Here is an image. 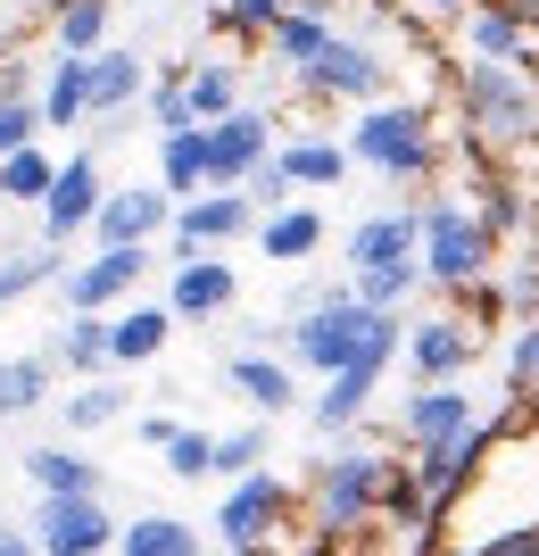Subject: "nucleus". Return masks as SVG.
Masks as SVG:
<instances>
[{"mask_svg":"<svg viewBox=\"0 0 539 556\" xmlns=\"http://www.w3.org/2000/svg\"><path fill=\"white\" fill-rule=\"evenodd\" d=\"M399 482V448L382 441H349L316 457V482H307V515H316V532L324 540H365L382 523V498Z\"/></svg>","mask_w":539,"mask_h":556,"instance_id":"f03ea898","label":"nucleus"},{"mask_svg":"<svg viewBox=\"0 0 539 556\" xmlns=\"http://www.w3.org/2000/svg\"><path fill=\"white\" fill-rule=\"evenodd\" d=\"M407 349V316L399 307H365L341 282V291H324V300H299V316H291V366L307 374H390V357Z\"/></svg>","mask_w":539,"mask_h":556,"instance_id":"f257e3e1","label":"nucleus"},{"mask_svg":"<svg viewBox=\"0 0 539 556\" xmlns=\"http://www.w3.org/2000/svg\"><path fill=\"white\" fill-rule=\"evenodd\" d=\"M50 175H59V159H50L42 141H34V150H9V159H0V200L42 208V200H50Z\"/></svg>","mask_w":539,"mask_h":556,"instance_id":"c756f323","label":"nucleus"},{"mask_svg":"<svg viewBox=\"0 0 539 556\" xmlns=\"http://www.w3.org/2000/svg\"><path fill=\"white\" fill-rule=\"evenodd\" d=\"M0 556H42V548H34V540H25L17 523H9V532H0Z\"/></svg>","mask_w":539,"mask_h":556,"instance_id":"a19ab883","label":"nucleus"},{"mask_svg":"<svg viewBox=\"0 0 539 556\" xmlns=\"http://www.w3.org/2000/svg\"><path fill=\"white\" fill-rule=\"evenodd\" d=\"M50 275H59V250H42V241H34V250H17V257H0V307L34 300Z\"/></svg>","mask_w":539,"mask_h":556,"instance_id":"72a5a7b5","label":"nucleus"},{"mask_svg":"<svg viewBox=\"0 0 539 556\" xmlns=\"http://www.w3.org/2000/svg\"><path fill=\"white\" fill-rule=\"evenodd\" d=\"M166 341H175V316H166V300L158 307H117L108 316V366H158L166 357Z\"/></svg>","mask_w":539,"mask_h":556,"instance_id":"6ab92c4d","label":"nucleus"},{"mask_svg":"<svg viewBox=\"0 0 539 556\" xmlns=\"http://www.w3.org/2000/svg\"><path fill=\"white\" fill-rule=\"evenodd\" d=\"M166 225H175V200H166L158 184H125V191H108V200H100L92 250H150Z\"/></svg>","mask_w":539,"mask_h":556,"instance_id":"ddd939ff","label":"nucleus"},{"mask_svg":"<svg viewBox=\"0 0 539 556\" xmlns=\"http://www.w3.org/2000/svg\"><path fill=\"white\" fill-rule=\"evenodd\" d=\"M341 556H382V548H365V540H349V548H341Z\"/></svg>","mask_w":539,"mask_h":556,"instance_id":"79ce46f5","label":"nucleus"},{"mask_svg":"<svg viewBox=\"0 0 539 556\" xmlns=\"http://www.w3.org/2000/svg\"><path fill=\"white\" fill-rule=\"evenodd\" d=\"M183 100H191V125H224V116L241 109V67H224V59L191 67L183 75Z\"/></svg>","mask_w":539,"mask_h":556,"instance_id":"cd10ccee","label":"nucleus"},{"mask_svg":"<svg viewBox=\"0 0 539 556\" xmlns=\"http://www.w3.org/2000/svg\"><path fill=\"white\" fill-rule=\"evenodd\" d=\"M0 25H9V17H0Z\"/></svg>","mask_w":539,"mask_h":556,"instance_id":"a18cd8bd","label":"nucleus"},{"mask_svg":"<svg viewBox=\"0 0 539 556\" xmlns=\"http://www.w3.org/2000/svg\"><path fill=\"white\" fill-rule=\"evenodd\" d=\"M382 50L374 42H357V34H332L316 59L299 67V92L307 100H382Z\"/></svg>","mask_w":539,"mask_h":556,"instance_id":"9d476101","label":"nucleus"},{"mask_svg":"<svg viewBox=\"0 0 539 556\" xmlns=\"http://www.w3.org/2000/svg\"><path fill=\"white\" fill-rule=\"evenodd\" d=\"M25 482L42 490V498H100L108 473H100L84 448H25Z\"/></svg>","mask_w":539,"mask_h":556,"instance_id":"412c9836","label":"nucleus"},{"mask_svg":"<svg viewBox=\"0 0 539 556\" xmlns=\"http://www.w3.org/2000/svg\"><path fill=\"white\" fill-rule=\"evenodd\" d=\"M34 100H42V125H84L92 116V59H50Z\"/></svg>","mask_w":539,"mask_h":556,"instance_id":"a878e982","label":"nucleus"},{"mask_svg":"<svg viewBox=\"0 0 539 556\" xmlns=\"http://www.w3.org/2000/svg\"><path fill=\"white\" fill-rule=\"evenodd\" d=\"M224 382H233L258 416H291V407H299V374H291V357H266V349L224 357Z\"/></svg>","mask_w":539,"mask_h":556,"instance_id":"f3484780","label":"nucleus"},{"mask_svg":"<svg viewBox=\"0 0 539 556\" xmlns=\"http://www.w3.org/2000/svg\"><path fill=\"white\" fill-rule=\"evenodd\" d=\"M423 250V216L415 208H382L349 232V275H382V266H415Z\"/></svg>","mask_w":539,"mask_h":556,"instance_id":"dca6fc26","label":"nucleus"},{"mask_svg":"<svg viewBox=\"0 0 539 556\" xmlns=\"http://www.w3.org/2000/svg\"><path fill=\"white\" fill-rule=\"evenodd\" d=\"M457 92H465V116H473V134L490 141V150H523V141L539 134V84H531V67H482V59H465Z\"/></svg>","mask_w":539,"mask_h":556,"instance_id":"39448f33","label":"nucleus"},{"mask_svg":"<svg viewBox=\"0 0 539 556\" xmlns=\"http://www.w3.org/2000/svg\"><path fill=\"white\" fill-rule=\"evenodd\" d=\"M67 374H84V382H100V374H117L108 366V316H67V332H59V349H50Z\"/></svg>","mask_w":539,"mask_h":556,"instance_id":"c85d7f7f","label":"nucleus"},{"mask_svg":"<svg viewBox=\"0 0 539 556\" xmlns=\"http://www.w3.org/2000/svg\"><path fill=\"white\" fill-rule=\"evenodd\" d=\"M258 250L274 257V266H307V257L324 250V216L307 208V200H291V208L258 216Z\"/></svg>","mask_w":539,"mask_h":556,"instance_id":"4be33fe9","label":"nucleus"},{"mask_svg":"<svg viewBox=\"0 0 539 556\" xmlns=\"http://www.w3.org/2000/svg\"><path fill=\"white\" fill-rule=\"evenodd\" d=\"M233 300H241V275L224 257H191V266L166 275V316H175V325H216Z\"/></svg>","mask_w":539,"mask_h":556,"instance_id":"2eb2a0df","label":"nucleus"},{"mask_svg":"<svg viewBox=\"0 0 539 556\" xmlns=\"http://www.w3.org/2000/svg\"><path fill=\"white\" fill-rule=\"evenodd\" d=\"M117 556H200V532L183 515H133L117 523Z\"/></svg>","mask_w":539,"mask_h":556,"instance_id":"bb28decb","label":"nucleus"},{"mask_svg":"<svg viewBox=\"0 0 539 556\" xmlns=\"http://www.w3.org/2000/svg\"><path fill=\"white\" fill-rule=\"evenodd\" d=\"M150 275V250H92L84 266H67V307L75 316H117Z\"/></svg>","mask_w":539,"mask_h":556,"instance_id":"4468645a","label":"nucleus"},{"mask_svg":"<svg viewBox=\"0 0 539 556\" xmlns=\"http://www.w3.org/2000/svg\"><path fill=\"white\" fill-rule=\"evenodd\" d=\"M407 374L415 382H465L473 357H482V325L473 316H423V325H407Z\"/></svg>","mask_w":539,"mask_h":556,"instance_id":"9b49d317","label":"nucleus"},{"mask_svg":"<svg viewBox=\"0 0 539 556\" xmlns=\"http://www.w3.org/2000/svg\"><path fill=\"white\" fill-rule=\"evenodd\" d=\"M25 540L42 556H108L117 548V515L100 507V498H34Z\"/></svg>","mask_w":539,"mask_h":556,"instance_id":"6e6552de","label":"nucleus"},{"mask_svg":"<svg viewBox=\"0 0 539 556\" xmlns=\"http://www.w3.org/2000/svg\"><path fill=\"white\" fill-rule=\"evenodd\" d=\"M291 507H299V490L282 482V473H241V482H224V498H216V540L233 556H249V548H266V540H282Z\"/></svg>","mask_w":539,"mask_h":556,"instance_id":"423d86ee","label":"nucleus"},{"mask_svg":"<svg viewBox=\"0 0 539 556\" xmlns=\"http://www.w3.org/2000/svg\"><path fill=\"white\" fill-rule=\"evenodd\" d=\"M0 532H9V507H0Z\"/></svg>","mask_w":539,"mask_h":556,"instance_id":"c03bdc74","label":"nucleus"},{"mask_svg":"<svg viewBox=\"0 0 539 556\" xmlns=\"http://www.w3.org/2000/svg\"><path fill=\"white\" fill-rule=\"evenodd\" d=\"M100 200H108V175H100V150H75V159H59V175H50V200H42V250L75 241V232H92Z\"/></svg>","mask_w":539,"mask_h":556,"instance_id":"1a4fd4ad","label":"nucleus"},{"mask_svg":"<svg viewBox=\"0 0 539 556\" xmlns=\"http://www.w3.org/2000/svg\"><path fill=\"white\" fill-rule=\"evenodd\" d=\"M423 216V282H440V291H457V300H473L482 282H490V266H498V225L473 200H432V208H415Z\"/></svg>","mask_w":539,"mask_h":556,"instance_id":"20e7f679","label":"nucleus"},{"mask_svg":"<svg viewBox=\"0 0 539 556\" xmlns=\"http://www.w3.org/2000/svg\"><path fill=\"white\" fill-rule=\"evenodd\" d=\"M50 366L59 357H0V416H34L50 399Z\"/></svg>","mask_w":539,"mask_h":556,"instance_id":"7c9ffc66","label":"nucleus"},{"mask_svg":"<svg viewBox=\"0 0 539 556\" xmlns=\"http://www.w3.org/2000/svg\"><path fill=\"white\" fill-rule=\"evenodd\" d=\"M42 141V100L25 92V100H0V159L9 150H34Z\"/></svg>","mask_w":539,"mask_h":556,"instance_id":"4c0bfd02","label":"nucleus"},{"mask_svg":"<svg viewBox=\"0 0 539 556\" xmlns=\"http://www.w3.org/2000/svg\"><path fill=\"white\" fill-rule=\"evenodd\" d=\"M282 9H291V0H224V9H216V25H224V34H241V42H266V34L282 25Z\"/></svg>","mask_w":539,"mask_h":556,"instance_id":"c9c22d12","label":"nucleus"},{"mask_svg":"<svg viewBox=\"0 0 539 556\" xmlns=\"http://www.w3.org/2000/svg\"><path fill=\"white\" fill-rule=\"evenodd\" d=\"M266 448H274V432H266V424H241V432H216V482H241V473H266Z\"/></svg>","mask_w":539,"mask_h":556,"instance_id":"2f4dec72","label":"nucleus"},{"mask_svg":"<svg viewBox=\"0 0 539 556\" xmlns=\"http://www.w3.org/2000/svg\"><path fill=\"white\" fill-rule=\"evenodd\" d=\"M374 391H382V374H332L307 416H316V432H324V441H341V432H357V424H365Z\"/></svg>","mask_w":539,"mask_h":556,"instance_id":"5701e85b","label":"nucleus"},{"mask_svg":"<svg viewBox=\"0 0 539 556\" xmlns=\"http://www.w3.org/2000/svg\"><path fill=\"white\" fill-rule=\"evenodd\" d=\"M158 457H166L175 482H216V432H200V424H175V441Z\"/></svg>","mask_w":539,"mask_h":556,"instance_id":"473e14b6","label":"nucleus"},{"mask_svg":"<svg viewBox=\"0 0 539 556\" xmlns=\"http://www.w3.org/2000/svg\"><path fill=\"white\" fill-rule=\"evenodd\" d=\"M274 159V109H249L241 100L224 125H208V166H216V191H241L258 166Z\"/></svg>","mask_w":539,"mask_h":556,"instance_id":"f8f14e48","label":"nucleus"},{"mask_svg":"<svg viewBox=\"0 0 539 556\" xmlns=\"http://www.w3.org/2000/svg\"><path fill=\"white\" fill-rule=\"evenodd\" d=\"M175 424H183V416H141V441L166 448V441H175Z\"/></svg>","mask_w":539,"mask_h":556,"instance_id":"ea45409f","label":"nucleus"},{"mask_svg":"<svg viewBox=\"0 0 539 556\" xmlns=\"http://www.w3.org/2000/svg\"><path fill=\"white\" fill-rule=\"evenodd\" d=\"M274 175H282L291 191H332V184H349V141H324V134L274 141Z\"/></svg>","mask_w":539,"mask_h":556,"instance_id":"a211bd4d","label":"nucleus"},{"mask_svg":"<svg viewBox=\"0 0 539 556\" xmlns=\"http://www.w3.org/2000/svg\"><path fill=\"white\" fill-rule=\"evenodd\" d=\"M349 166H374L382 184H423L440 166V125L423 100H365L349 125Z\"/></svg>","mask_w":539,"mask_h":556,"instance_id":"7ed1b4c3","label":"nucleus"},{"mask_svg":"<svg viewBox=\"0 0 539 556\" xmlns=\"http://www.w3.org/2000/svg\"><path fill=\"white\" fill-rule=\"evenodd\" d=\"M50 42H59V59H100L108 50V0H50Z\"/></svg>","mask_w":539,"mask_h":556,"instance_id":"393cba45","label":"nucleus"},{"mask_svg":"<svg viewBox=\"0 0 539 556\" xmlns=\"http://www.w3.org/2000/svg\"><path fill=\"white\" fill-rule=\"evenodd\" d=\"M125 416V382L117 374H100V382H84V391L67 399V432H100V424Z\"/></svg>","mask_w":539,"mask_h":556,"instance_id":"f704fd0d","label":"nucleus"},{"mask_svg":"<svg viewBox=\"0 0 539 556\" xmlns=\"http://www.w3.org/2000/svg\"><path fill=\"white\" fill-rule=\"evenodd\" d=\"M9 59H17V50H9V25H0V67H9Z\"/></svg>","mask_w":539,"mask_h":556,"instance_id":"37998d69","label":"nucleus"},{"mask_svg":"<svg viewBox=\"0 0 539 556\" xmlns=\"http://www.w3.org/2000/svg\"><path fill=\"white\" fill-rule=\"evenodd\" d=\"M415 17H432V25L440 17H473V0H415Z\"/></svg>","mask_w":539,"mask_h":556,"instance_id":"58836bf2","label":"nucleus"},{"mask_svg":"<svg viewBox=\"0 0 539 556\" xmlns=\"http://www.w3.org/2000/svg\"><path fill=\"white\" fill-rule=\"evenodd\" d=\"M175 241H166V257L175 266H191V257H216L224 241H241V232H258V208H249V191H200V200H183L175 208Z\"/></svg>","mask_w":539,"mask_h":556,"instance_id":"0eeeda50","label":"nucleus"},{"mask_svg":"<svg viewBox=\"0 0 539 556\" xmlns=\"http://www.w3.org/2000/svg\"><path fill=\"white\" fill-rule=\"evenodd\" d=\"M183 75H191V67H175V75H158V84H150V125H158V141H166V134H191Z\"/></svg>","mask_w":539,"mask_h":556,"instance_id":"e433bc0d","label":"nucleus"},{"mask_svg":"<svg viewBox=\"0 0 539 556\" xmlns=\"http://www.w3.org/2000/svg\"><path fill=\"white\" fill-rule=\"evenodd\" d=\"M158 191L183 208L200 191H216V166H208V125H191V134H166L158 141Z\"/></svg>","mask_w":539,"mask_h":556,"instance_id":"aec40b11","label":"nucleus"},{"mask_svg":"<svg viewBox=\"0 0 539 556\" xmlns=\"http://www.w3.org/2000/svg\"><path fill=\"white\" fill-rule=\"evenodd\" d=\"M141 84H150V67H141V50H125V42H108L92 59V116H125L141 100Z\"/></svg>","mask_w":539,"mask_h":556,"instance_id":"b1692460","label":"nucleus"}]
</instances>
